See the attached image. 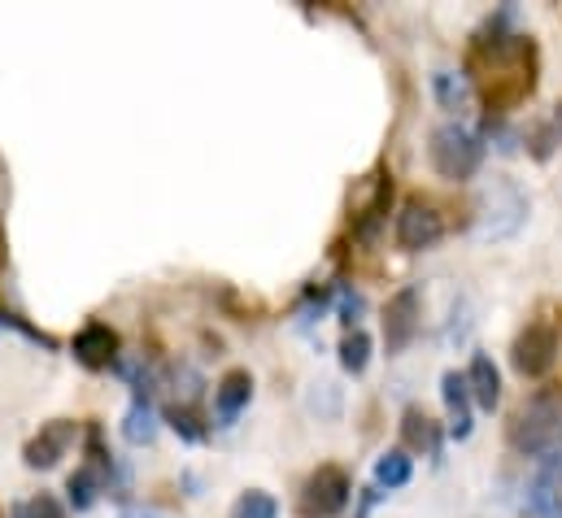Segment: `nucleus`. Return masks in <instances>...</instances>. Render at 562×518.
Listing matches in <instances>:
<instances>
[{"instance_id": "nucleus-1", "label": "nucleus", "mask_w": 562, "mask_h": 518, "mask_svg": "<svg viewBox=\"0 0 562 518\" xmlns=\"http://www.w3.org/2000/svg\"><path fill=\"white\" fill-rule=\"evenodd\" d=\"M467 79L493 114L515 110L519 101H528L537 92V48H532V40L502 35L493 26V35H480L471 44V75Z\"/></svg>"}, {"instance_id": "nucleus-2", "label": "nucleus", "mask_w": 562, "mask_h": 518, "mask_svg": "<svg viewBox=\"0 0 562 518\" xmlns=\"http://www.w3.org/2000/svg\"><path fill=\"white\" fill-rule=\"evenodd\" d=\"M506 440L515 453L537 458V462L562 453V392H537L532 401H524L506 427Z\"/></svg>"}, {"instance_id": "nucleus-3", "label": "nucleus", "mask_w": 562, "mask_h": 518, "mask_svg": "<svg viewBox=\"0 0 562 518\" xmlns=\"http://www.w3.org/2000/svg\"><path fill=\"white\" fill-rule=\"evenodd\" d=\"M427 157H431V166H436L440 179L467 183V179H475L480 166H484V144H480L475 131L462 127V123H440V127L431 131Z\"/></svg>"}, {"instance_id": "nucleus-4", "label": "nucleus", "mask_w": 562, "mask_h": 518, "mask_svg": "<svg viewBox=\"0 0 562 518\" xmlns=\"http://www.w3.org/2000/svg\"><path fill=\"white\" fill-rule=\"evenodd\" d=\"M524 218H528V196L506 174H497L493 188L480 196V240H506L524 227Z\"/></svg>"}, {"instance_id": "nucleus-5", "label": "nucleus", "mask_w": 562, "mask_h": 518, "mask_svg": "<svg viewBox=\"0 0 562 518\" xmlns=\"http://www.w3.org/2000/svg\"><path fill=\"white\" fill-rule=\"evenodd\" d=\"M559 362V327L554 323H528L510 345V367L524 380H546Z\"/></svg>"}, {"instance_id": "nucleus-6", "label": "nucleus", "mask_w": 562, "mask_h": 518, "mask_svg": "<svg viewBox=\"0 0 562 518\" xmlns=\"http://www.w3.org/2000/svg\"><path fill=\"white\" fill-rule=\"evenodd\" d=\"M353 497V480L340 466H318L301 488V518H336Z\"/></svg>"}, {"instance_id": "nucleus-7", "label": "nucleus", "mask_w": 562, "mask_h": 518, "mask_svg": "<svg viewBox=\"0 0 562 518\" xmlns=\"http://www.w3.org/2000/svg\"><path fill=\"white\" fill-rule=\"evenodd\" d=\"M419 318H423L419 288H415V283L397 288V292L389 296V305H384V349H389V358H397V353H406V349L415 345Z\"/></svg>"}, {"instance_id": "nucleus-8", "label": "nucleus", "mask_w": 562, "mask_h": 518, "mask_svg": "<svg viewBox=\"0 0 562 518\" xmlns=\"http://www.w3.org/2000/svg\"><path fill=\"white\" fill-rule=\"evenodd\" d=\"M445 240V218H440V210L431 205V201H423V196H411L406 205H402V214H397V245L406 249V254H423V249H431V245H440Z\"/></svg>"}, {"instance_id": "nucleus-9", "label": "nucleus", "mask_w": 562, "mask_h": 518, "mask_svg": "<svg viewBox=\"0 0 562 518\" xmlns=\"http://www.w3.org/2000/svg\"><path fill=\"white\" fill-rule=\"evenodd\" d=\"M75 436H79V423H70V418H53V423H44V427L26 440L22 462H26L31 471H53V466L66 458V449L75 444Z\"/></svg>"}, {"instance_id": "nucleus-10", "label": "nucleus", "mask_w": 562, "mask_h": 518, "mask_svg": "<svg viewBox=\"0 0 562 518\" xmlns=\"http://www.w3.org/2000/svg\"><path fill=\"white\" fill-rule=\"evenodd\" d=\"M70 353H75V362L79 367H88V371H110V367H119V331L110 327V323H88L75 340H70Z\"/></svg>"}, {"instance_id": "nucleus-11", "label": "nucleus", "mask_w": 562, "mask_h": 518, "mask_svg": "<svg viewBox=\"0 0 562 518\" xmlns=\"http://www.w3.org/2000/svg\"><path fill=\"white\" fill-rule=\"evenodd\" d=\"M249 401H254V375L249 371H227L214 384V427H232Z\"/></svg>"}, {"instance_id": "nucleus-12", "label": "nucleus", "mask_w": 562, "mask_h": 518, "mask_svg": "<svg viewBox=\"0 0 562 518\" xmlns=\"http://www.w3.org/2000/svg\"><path fill=\"white\" fill-rule=\"evenodd\" d=\"M440 401H445V414H449V436L453 440H467L471 436V388H467V375H458V371H445L440 375Z\"/></svg>"}, {"instance_id": "nucleus-13", "label": "nucleus", "mask_w": 562, "mask_h": 518, "mask_svg": "<svg viewBox=\"0 0 562 518\" xmlns=\"http://www.w3.org/2000/svg\"><path fill=\"white\" fill-rule=\"evenodd\" d=\"M402 449L406 453H423V458L440 453V427L423 414L419 405H406V414H402Z\"/></svg>"}, {"instance_id": "nucleus-14", "label": "nucleus", "mask_w": 562, "mask_h": 518, "mask_svg": "<svg viewBox=\"0 0 562 518\" xmlns=\"http://www.w3.org/2000/svg\"><path fill=\"white\" fill-rule=\"evenodd\" d=\"M467 388H471V401H475L480 409H497V401H502V371H497V362H493L488 353H475V358H471V367H467Z\"/></svg>"}, {"instance_id": "nucleus-15", "label": "nucleus", "mask_w": 562, "mask_h": 518, "mask_svg": "<svg viewBox=\"0 0 562 518\" xmlns=\"http://www.w3.org/2000/svg\"><path fill=\"white\" fill-rule=\"evenodd\" d=\"M157 431H161V414H157V405L148 401V396H136L132 405H127V418H123V436H127V444H153L157 440Z\"/></svg>"}, {"instance_id": "nucleus-16", "label": "nucleus", "mask_w": 562, "mask_h": 518, "mask_svg": "<svg viewBox=\"0 0 562 518\" xmlns=\"http://www.w3.org/2000/svg\"><path fill=\"white\" fill-rule=\"evenodd\" d=\"M411 475H415V458L406 449H389V453L375 458V488H389V493L406 488Z\"/></svg>"}, {"instance_id": "nucleus-17", "label": "nucleus", "mask_w": 562, "mask_h": 518, "mask_svg": "<svg viewBox=\"0 0 562 518\" xmlns=\"http://www.w3.org/2000/svg\"><path fill=\"white\" fill-rule=\"evenodd\" d=\"M524 510L532 518H562V484L554 480H532L528 484V497H524Z\"/></svg>"}, {"instance_id": "nucleus-18", "label": "nucleus", "mask_w": 562, "mask_h": 518, "mask_svg": "<svg viewBox=\"0 0 562 518\" xmlns=\"http://www.w3.org/2000/svg\"><path fill=\"white\" fill-rule=\"evenodd\" d=\"M431 92H436L440 110H462L475 88H471V79L458 75V70H436V75H431Z\"/></svg>"}, {"instance_id": "nucleus-19", "label": "nucleus", "mask_w": 562, "mask_h": 518, "mask_svg": "<svg viewBox=\"0 0 562 518\" xmlns=\"http://www.w3.org/2000/svg\"><path fill=\"white\" fill-rule=\"evenodd\" d=\"M101 493H105V488H101V475H97L92 466H79V471L66 480V497H70L75 510H92Z\"/></svg>"}, {"instance_id": "nucleus-20", "label": "nucleus", "mask_w": 562, "mask_h": 518, "mask_svg": "<svg viewBox=\"0 0 562 518\" xmlns=\"http://www.w3.org/2000/svg\"><path fill=\"white\" fill-rule=\"evenodd\" d=\"M340 367L349 375H362L371 367V336L362 327L358 331H345V340H340Z\"/></svg>"}, {"instance_id": "nucleus-21", "label": "nucleus", "mask_w": 562, "mask_h": 518, "mask_svg": "<svg viewBox=\"0 0 562 518\" xmlns=\"http://www.w3.org/2000/svg\"><path fill=\"white\" fill-rule=\"evenodd\" d=\"M166 384H170V396H175V405H192L196 409V401H201V375L192 371V367H179V371H170L166 375Z\"/></svg>"}, {"instance_id": "nucleus-22", "label": "nucleus", "mask_w": 562, "mask_h": 518, "mask_svg": "<svg viewBox=\"0 0 562 518\" xmlns=\"http://www.w3.org/2000/svg\"><path fill=\"white\" fill-rule=\"evenodd\" d=\"M166 423H170L188 444L205 440V423H201V414H196L192 405H170V409H166Z\"/></svg>"}, {"instance_id": "nucleus-23", "label": "nucleus", "mask_w": 562, "mask_h": 518, "mask_svg": "<svg viewBox=\"0 0 562 518\" xmlns=\"http://www.w3.org/2000/svg\"><path fill=\"white\" fill-rule=\"evenodd\" d=\"M232 518H280V502L271 493H245L236 506H232Z\"/></svg>"}, {"instance_id": "nucleus-24", "label": "nucleus", "mask_w": 562, "mask_h": 518, "mask_svg": "<svg viewBox=\"0 0 562 518\" xmlns=\"http://www.w3.org/2000/svg\"><path fill=\"white\" fill-rule=\"evenodd\" d=\"M9 518H66V510L48 497V493H40V497H26V502H18Z\"/></svg>"}, {"instance_id": "nucleus-25", "label": "nucleus", "mask_w": 562, "mask_h": 518, "mask_svg": "<svg viewBox=\"0 0 562 518\" xmlns=\"http://www.w3.org/2000/svg\"><path fill=\"white\" fill-rule=\"evenodd\" d=\"M362 309H367V301H362V292H353V288H345V292H340V323H345L349 331H358V318H362Z\"/></svg>"}, {"instance_id": "nucleus-26", "label": "nucleus", "mask_w": 562, "mask_h": 518, "mask_svg": "<svg viewBox=\"0 0 562 518\" xmlns=\"http://www.w3.org/2000/svg\"><path fill=\"white\" fill-rule=\"evenodd\" d=\"M119 518H161V515H157L153 506H123V510H119Z\"/></svg>"}]
</instances>
